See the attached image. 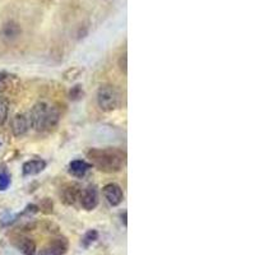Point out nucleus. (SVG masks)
I'll list each match as a JSON object with an SVG mask.
<instances>
[{
  "mask_svg": "<svg viewBox=\"0 0 255 255\" xmlns=\"http://www.w3.org/2000/svg\"><path fill=\"white\" fill-rule=\"evenodd\" d=\"M91 166L102 172H119L125 164V153L118 148H91L87 152Z\"/></svg>",
  "mask_w": 255,
  "mask_h": 255,
  "instance_id": "1",
  "label": "nucleus"
},
{
  "mask_svg": "<svg viewBox=\"0 0 255 255\" xmlns=\"http://www.w3.org/2000/svg\"><path fill=\"white\" fill-rule=\"evenodd\" d=\"M30 127L37 131L51 130L60 120V112L56 108H53L46 102H38L31 109L28 116Z\"/></svg>",
  "mask_w": 255,
  "mask_h": 255,
  "instance_id": "2",
  "label": "nucleus"
},
{
  "mask_svg": "<svg viewBox=\"0 0 255 255\" xmlns=\"http://www.w3.org/2000/svg\"><path fill=\"white\" fill-rule=\"evenodd\" d=\"M97 104L102 111L110 112L120 106V93L111 84H104L97 91Z\"/></svg>",
  "mask_w": 255,
  "mask_h": 255,
  "instance_id": "3",
  "label": "nucleus"
},
{
  "mask_svg": "<svg viewBox=\"0 0 255 255\" xmlns=\"http://www.w3.org/2000/svg\"><path fill=\"white\" fill-rule=\"evenodd\" d=\"M79 201L82 208L86 211H93L98 205V190L94 185H88L87 188L81 190Z\"/></svg>",
  "mask_w": 255,
  "mask_h": 255,
  "instance_id": "4",
  "label": "nucleus"
},
{
  "mask_svg": "<svg viewBox=\"0 0 255 255\" xmlns=\"http://www.w3.org/2000/svg\"><path fill=\"white\" fill-rule=\"evenodd\" d=\"M68 240L65 237L54 238L41 249L38 255H64L68 252Z\"/></svg>",
  "mask_w": 255,
  "mask_h": 255,
  "instance_id": "5",
  "label": "nucleus"
},
{
  "mask_svg": "<svg viewBox=\"0 0 255 255\" xmlns=\"http://www.w3.org/2000/svg\"><path fill=\"white\" fill-rule=\"evenodd\" d=\"M102 193H104L105 199H106V200L109 201V204L112 205V207H116V205L121 204V201L124 199L123 189L120 188V185L115 184V182L105 185L104 189H102Z\"/></svg>",
  "mask_w": 255,
  "mask_h": 255,
  "instance_id": "6",
  "label": "nucleus"
},
{
  "mask_svg": "<svg viewBox=\"0 0 255 255\" xmlns=\"http://www.w3.org/2000/svg\"><path fill=\"white\" fill-rule=\"evenodd\" d=\"M81 190V186L78 184H75V182H69V184L64 185L60 191V198L64 204H74V203L77 201V199H79Z\"/></svg>",
  "mask_w": 255,
  "mask_h": 255,
  "instance_id": "7",
  "label": "nucleus"
},
{
  "mask_svg": "<svg viewBox=\"0 0 255 255\" xmlns=\"http://www.w3.org/2000/svg\"><path fill=\"white\" fill-rule=\"evenodd\" d=\"M28 128H30V123H28L27 116L23 114L14 115V118L10 121V129L16 137H22L26 134L28 131Z\"/></svg>",
  "mask_w": 255,
  "mask_h": 255,
  "instance_id": "8",
  "label": "nucleus"
},
{
  "mask_svg": "<svg viewBox=\"0 0 255 255\" xmlns=\"http://www.w3.org/2000/svg\"><path fill=\"white\" fill-rule=\"evenodd\" d=\"M46 168V162L44 160H30V161L23 164V175L26 176H34V175L40 174Z\"/></svg>",
  "mask_w": 255,
  "mask_h": 255,
  "instance_id": "9",
  "label": "nucleus"
},
{
  "mask_svg": "<svg viewBox=\"0 0 255 255\" xmlns=\"http://www.w3.org/2000/svg\"><path fill=\"white\" fill-rule=\"evenodd\" d=\"M16 248L23 255H35L36 254V244L32 238L20 236L14 241Z\"/></svg>",
  "mask_w": 255,
  "mask_h": 255,
  "instance_id": "10",
  "label": "nucleus"
},
{
  "mask_svg": "<svg viewBox=\"0 0 255 255\" xmlns=\"http://www.w3.org/2000/svg\"><path fill=\"white\" fill-rule=\"evenodd\" d=\"M90 168H91V164H88L84 160H74L69 164V174L74 178H83Z\"/></svg>",
  "mask_w": 255,
  "mask_h": 255,
  "instance_id": "11",
  "label": "nucleus"
},
{
  "mask_svg": "<svg viewBox=\"0 0 255 255\" xmlns=\"http://www.w3.org/2000/svg\"><path fill=\"white\" fill-rule=\"evenodd\" d=\"M97 240H98L97 230H88V231L83 235V237H82L81 245L83 246L84 249H87L90 248L93 242L97 241Z\"/></svg>",
  "mask_w": 255,
  "mask_h": 255,
  "instance_id": "12",
  "label": "nucleus"
},
{
  "mask_svg": "<svg viewBox=\"0 0 255 255\" xmlns=\"http://www.w3.org/2000/svg\"><path fill=\"white\" fill-rule=\"evenodd\" d=\"M18 34H19V28L17 27V24L14 23H8L4 26L3 31H1V35H3L4 38H14V37H17Z\"/></svg>",
  "mask_w": 255,
  "mask_h": 255,
  "instance_id": "13",
  "label": "nucleus"
},
{
  "mask_svg": "<svg viewBox=\"0 0 255 255\" xmlns=\"http://www.w3.org/2000/svg\"><path fill=\"white\" fill-rule=\"evenodd\" d=\"M9 114V101L5 97H0V127L7 121Z\"/></svg>",
  "mask_w": 255,
  "mask_h": 255,
  "instance_id": "14",
  "label": "nucleus"
},
{
  "mask_svg": "<svg viewBox=\"0 0 255 255\" xmlns=\"http://www.w3.org/2000/svg\"><path fill=\"white\" fill-rule=\"evenodd\" d=\"M83 94L84 92L82 86L81 84H77V86H74V87L71 90V92H69V97H71V100L73 101H78L83 97Z\"/></svg>",
  "mask_w": 255,
  "mask_h": 255,
  "instance_id": "15",
  "label": "nucleus"
},
{
  "mask_svg": "<svg viewBox=\"0 0 255 255\" xmlns=\"http://www.w3.org/2000/svg\"><path fill=\"white\" fill-rule=\"evenodd\" d=\"M81 73H82L81 69L73 67V68H71V69H68V71L64 73V78H65L67 81H73V79H75V78L79 77V74Z\"/></svg>",
  "mask_w": 255,
  "mask_h": 255,
  "instance_id": "16",
  "label": "nucleus"
},
{
  "mask_svg": "<svg viewBox=\"0 0 255 255\" xmlns=\"http://www.w3.org/2000/svg\"><path fill=\"white\" fill-rule=\"evenodd\" d=\"M10 185V176L5 172H0V191L7 190Z\"/></svg>",
  "mask_w": 255,
  "mask_h": 255,
  "instance_id": "17",
  "label": "nucleus"
},
{
  "mask_svg": "<svg viewBox=\"0 0 255 255\" xmlns=\"http://www.w3.org/2000/svg\"><path fill=\"white\" fill-rule=\"evenodd\" d=\"M119 65H120V69L124 73H127V55H123L119 60Z\"/></svg>",
  "mask_w": 255,
  "mask_h": 255,
  "instance_id": "18",
  "label": "nucleus"
},
{
  "mask_svg": "<svg viewBox=\"0 0 255 255\" xmlns=\"http://www.w3.org/2000/svg\"><path fill=\"white\" fill-rule=\"evenodd\" d=\"M7 87V78L4 74H0V93L5 90Z\"/></svg>",
  "mask_w": 255,
  "mask_h": 255,
  "instance_id": "19",
  "label": "nucleus"
},
{
  "mask_svg": "<svg viewBox=\"0 0 255 255\" xmlns=\"http://www.w3.org/2000/svg\"><path fill=\"white\" fill-rule=\"evenodd\" d=\"M0 146H1V143H0Z\"/></svg>",
  "mask_w": 255,
  "mask_h": 255,
  "instance_id": "20",
  "label": "nucleus"
}]
</instances>
